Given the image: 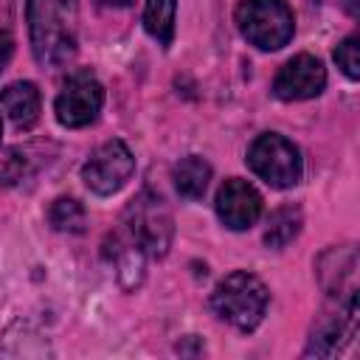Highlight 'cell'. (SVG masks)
<instances>
[{
    "label": "cell",
    "mask_w": 360,
    "mask_h": 360,
    "mask_svg": "<svg viewBox=\"0 0 360 360\" xmlns=\"http://www.w3.org/2000/svg\"><path fill=\"white\" fill-rule=\"evenodd\" d=\"M326 87V68L312 53H298L281 65L273 79V93L281 101H304L315 98Z\"/></svg>",
    "instance_id": "8"
},
{
    "label": "cell",
    "mask_w": 360,
    "mask_h": 360,
    "mask_svg": "<svg viewBox=\"0 0 360 360\" xmlns=\"http://www.w3.org/2000/svg\"><path fill=\"white\" fill-rule=\"evenodd\" d=\"M0 107L17 129H31L39 121V90L31 82H11L0 93Z\"/></svg>",
    "instance_id": "10"
},
{
    "label": "cell",
    "mask_w": 360,
    "mask_h": 360,
    "mask_svg": "<svg viewBox=\"0 0 360 360\" xmlns=\"http://www.w3.org/2000/svg\"><path fill=\"white\" fill-rule=\"evenodd\" d=\"M214 208H217V217L222 219L225 228L248 231L262 217V194L248 180L231 177V180H225L219 186Z\"/></svg>",
    "instance_id": "9"
},
{
    "label": "cell",
    "mask_w": 360,
    "mask_h": 360,
    "mask_svg": "<svg viewBox=\"0 0 360 360\" xmlns=\"http://www.w3.org/2000/svg\"><path fill=\"white\" fill-rule=\"evenodd\" d=\"M11 53H14V39H11V34L6 28H0V70L8 65Z\"/></svg>",
    "instance_id": "18"
},
{
    "label": "cell",
    "mask_w": 360,
    "mask_h": 360,
    "mask_svg": "<svg viewBox=\"0 0 360 360\" xmlns=\"http://www.w3.org/2000/svg\"><path fill=\"white\" fill-rule=\"evenodd\" d=\"M135 172V158L127 149L124 141H107L101 143L87 163L82 166V180L96 194H115Z\"/></svg>",
    "instance_id": "7"
},
{
    "label": "cell",
    "mask_w": 360,
    "mask_h": 360,
    "mask_svg": "<svg viewBox=\"0 0 360 360\" xmlns=\"http://www.w3.org/2000/svg\"><path fill=\"white\" fill-rule=\"evenodd\" d=\"M174 11H177V0H146L143 6V28L163 48L172 45L174 37Z\"/></svg>",
    "instance_id": "12"
},
{
    "label": "cell",
    "mask_w": 360,
    "mask_h": 360,
    "mask_svg": "<svg viewBox=\"0 0 360 360\" xmlns=\"http://www.w3.org/2000/svg\"><path fill=\"white\" fill-rule=\"evenodd\" d=\"M248 166L253 169L256 177H262L273 188L295 186L301 180V172H304V160H301L298 146L278 132H264L250 143Z\"/></svg>",
    "instance_id": "4"
},
{
    "label": "cell",
    "mask_w": 360,
    "mask_h": 360,
    "mask_svg": "<svg viewBox=\"0 0 360 360\" xmlns=\"http://www.w3.org/2000/svg\"><path fill=\"white\" fill-rule=\"evenodd\" d=\"M101 6H112V8H124V6H129L132 0H98Z\"/></svg>",
    "instance_id": "20"
},
{
    "label": "cell",
    "mask_w": 360,
    "mask_h": 360,
    "mask_svg": "<svg viewBox=\"0 0 360 360\" xmlns=\"http://www.w3.org/2000/svg\"><path fill=\"white\" fill-rule=\"evenodd\" d=\"M346 3V11L352 14V17H357L360 14V0H343Z\"/></svg>",
    "instance_id": "19"
},
{
    "label": "cell",
    "mask_w": 360,
    "mask_h": 360,
    "mask_svg": "<svg viewBox=\"0 0 360 360\" xmlns=\"http://www.w3.org/2000/svg\"><path fill=\"white\" fill-rule=\"evenodd\" d=\"M172 180H174V188L180 197L186 200H200L208 188V180H211V166L208 160L197 158V155H188L183 158L180 163H174L172 169Z\"/></svg>",
    "instance_id": "11"
},
{
    "label": "cell",
    "mask_w": 360,
    "mask_h": 360,
    "mask_svg": "<svg viewBox=\"0 0 360 360\" xmlns=\"http://www.w3.org/2000/svg\"><path fill=\"white\" fill-rule=\"evenodd\" d=\"M335 62L349 79H360V37L352 34L335 48Z\"/></svg>",
    "instance_id": "16"
},
{
    "label": "cell",
    "mask_w": 360,
    "mask_h": 360,
    "mask_svg": "<svg viewBox=\"0 0 360 360\" xmlns=\"http://www.w3.org/2000/svg\"><path fill=\"white\" fill-rule=\"evenodd\" d=\"M31 53L45 68H62L79 45V0H25Z\"/></svg>",
    "instance_id": "1"
},
{
    "label": "cell",
    "mask_w": 360,
    "mask_h": 360,
    "mask_svg": "<svg viewBox=\"0 0 360 360\" xmlns=\"http://www.w3.org/2000/svg\"><path fill=\"white\" fill-rule=\"evenodd\" d=\"M25 163L28 158L20 149H6L0 155V186H11L25 174Z\"/></svg>",
    "instance_id": "17"
},
{
    "label": "cell",
    "mask_w": 360,
    "mask_h": 360,
    "mask_svg": "<svg viewBox=\"0 0 360 360\" xmlns=\"http://www.w3.org/2000/svg\"><path fill=\"white\" fill-rule=\"evenodd\" d=\"M267 301H270V292L264 281L248 270L228 273L211 292L214 312L242 332H250L262 323L267 312Z\"/></svg>",
    "instance_id": "2"
},
{
    "label": "cell",
    "mask_w": 360,
    "mask_h": 360,
    "mask_svg": "<svg viewBox=\"0 0 360 360\" xmlns=\"http://www.w3.org/2000/svg\"><path fill=\"white\" fill-rule=\"evenodd\" d=\"M127 231H129V239L143 253L166 256L174 225L163 197H158L155 191H141L127 208Z\"/></svg>",
    "instance_id": "5"
},
{
    "label": "cell",
    "mask_w": 360,
    "mask_h": 360,
    "mask_svg": "<svg viewBox=\"0 0 360 360\" xmlns=\"http://www.w3.org/2000/svg\"><path fill=\"white\" fill-rule=\"evenodd\" d=\"M101 104H104V87L96 82L93 73L76 70L62 84L56 104H53V112H56V121L62 127L79 129V127H87L98 118Z\"/></svg>",
    "instance_id": "6"
},
{
    "label": "cell",
    "mask_w": 360,
    "mask_h": 360,
    "mask_svg": "<svg viewBox=\"0 0 360 360\" xmlns=\"http://www.w3.org/2000/svg\"><path fill=\"white\" fill-rule=\"evenodd\" d=\"M0 135H3V118H0Z\"/></svg>",
    "instance_id": "21"
},
{
    "label": "cell",
    "mask_w": 360,
    "mask_h": 360,
    "mask_svg": "<svg viewBox=\"0 0 360 360\" xmlns=\"http://www.w3.org/2000/svg\"><path fill=\"white\" fill-rule=\"evenodd\" d=\"M48 219L56 231H68V233H82L84 231V208L73 197L53 200L51 208H48Z\"/></svg>",
    "instance_id": "15"
},
{
    "label": "cell",
    "mask_w": 360,
    "mask_h": 360,
    "mask_svg": "<svg viewBox=\"0 0 360 360\" xmlns=\"http://www.w3.org/2000/svg\"><path fill=\"white\" fill-rule=\"evenodd\" d=\"M301 231V211L295 205H284L276 208L267 219V231H264V242L267 248H287Z\"/></svg>",
    "instance_id": "13"
},
{
    "label": "cell",
    "mask_w": 360,
    "mask_h": 360,
    "mask_svg": "<svg viewBox=\"0 0 360 360\" xmlns=\"http://www.w3.org/2000/svg\"><path fill=\"white\" fill-rule=\"evenodd\" d=\"M349 338V329L343 326V318H326L321 321V326L312 332V340H309V349L307 354H321V357H332L338 354L340 343Z\"/></svg>",
    "instance_id": "14"
},
{
    "label": "cell",
    "mask_w": 360,
    "mask_h": 360,
    "mask_svg": "<svg viewBox=\"0 0 360 360\" xmlns=\"http://www.w3.org/2000/svg\"><path fill=\"white\" fill-rule=\"evenodd\" d=\"M236 25L250 45L278 51L292 39L295 17L284 0H242L236 6Z\"/></svg>",
    "instance_id": "3"
}]
</instances>
